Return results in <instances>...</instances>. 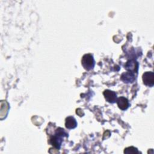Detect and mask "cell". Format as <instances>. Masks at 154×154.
Returning a JSON list of instances; mask_svg holds the SVG:
<instances>
[{"mask_svg": "<svg viewBox=\"0 0 154 154\" xmlns=\"http://www.w3.org/2000/svg\"><path fill=\"white\" fill-rule=\"evenodd\" d=\"M67 134L66 133L64 130L60 128L57 130L55 134L50 138V143L57 149H60L63 137L67 136Z\"/></svg>", "mask_w": 154, "mask_h": 154, "instance_id": "cell-1", "label": "cell"}, {"mask_svg": "<svg viewBox=\"0 0 154 154\" xmlns=\"http://www.w3.org/2000/svg\"><path fill=\"white\" fill-rule=\"evenodd\" d=\"M81 64L83 67L87 70L93 69L95 64L94 60L93 55L90 54H85L82 58Z\"/></svg>", "mask_w": 154, "mask_h": 154, "instance_id": "cell-2", "label": "cell"}, {"mask_svg": "<svg viewBox=\"0 0 154 154\" xmlns=\"http://www.w3.org/2000/svg\"><path fill=\"white\" fill-rule=\"evenodd\" d=\"M125 68L128 71L132 73H137L138 69V63L134 60L131 59L126 62L125 65Z\"/></svg>", "mask_w": 154, "mask_h": 154, "instance_id": "cell-3", "label": "cell"}, {"mask_svg": "<svg viewBox=\"0 0 154 154\" xmlns=\"http://www.w3.org/2000/svg\"><path fill=\"white\" fill-rule=\"evenodd\" d=\"M143 83L147 86L152 87L154 84L153 73L152 72H146L143 75Z\"/></svg>", "mask_w": 154, "mask_h": 154, "instance_id": "cell-4", "label": "cell"}, {"mask_svg": "<svg viewBox=\"0 0 154 154\" xmlns=\"http://www.w3.org/2000/svg\"><path fill=\"white\" fill-rule=\"evenodd\" d=\"M103 94L107 102L112 103L117 101V94L114 91L109 90H106L104 91Z\"/></svg>", "mask_w": 154, "mask_h": 154, "instance_id": "cell-5", "label": "cell"}, {"mask_svg": "<svg viewBox=\"0 0 154 154\" xmlns=\"http://www.w3.org/2000/svg\"><path fill=\"white\" fill-rule=\"evenodd\" d=\"M122 80L126 83L133 82L135 79V76L134 73L131 72H126L123 73L121 76Z\"/></svg>", "mask_w": 154, "mask_h": 154, "instance_id": "cell-6", "label": "cell"}, {"mask_svg": "<svg viewBox=\"0 0 154 154\" xmlns=\"http://www.w3.org/2000/svg\"><path fill=\"white\" fill-rule=\"evenodd\" d=\"M117 103L119 108L122 110H126L129 107L128 100L124 97H120L117 100Z\"/></svg>", "mask_w": 154, "mask_h": 154, "instance_id": "cell-7", "label": "cell"}, {"mask_svg": "<svg viewBox=\"0 0 154 154\" xmlns=\"http://www.w3.org/2000/svg\"><path fill=\"white\" fill-rule=\"evenodd\" d=\"M65 126L67 129H73L76 127L77 122L74 117L69 116L66 119Z\"/></svg>", "mask_w": 154, "mask_h": 154, "instance_id": "cell-8", "label": "cell"}, {"mask_svg": "<svg viewBox=\"0 0 154 154\" xmlns=\"http://www.w3.org/2000/svg\"><path fill=\"white\" fill-rule=\"evenodd\" d=\"M124 152L125 153H138L139 152L138 151L137 148L134 147H129L125 149Z\"/></svg>", "mask_w": 154, "mask_h": 154, "instance_id": "cell-9", "label": "cell"}]
</instances>
